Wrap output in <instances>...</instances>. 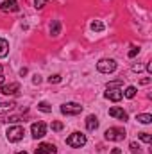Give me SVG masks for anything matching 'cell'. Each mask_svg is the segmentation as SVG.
Wrapping results in <instances>:
<instances>
[{"mask_svg": "<svg viewBox=\"0 0 152 154\" xmlns=\"http://www.w3.org/2000/svg\"><path fill=\"white\" fill-rule=\"evenodd\" d=\"M23 134H25V129H23L22 125H14V127H9V129H7L5 138H7L9 142H20V140L23 138Z\"/></svg>", "mask_w": 152, "mask_h": 154, "instance_id": "cell-1", "label": "cell"}, {"mask_svg": "<svg viewBox=\"0 0 152 154\" xmlns=\"http://www.w3.org/2000/svg\"><path fill=\"white\" fill-rule=\"evenodd\" d=\"M97 70L100 74H113L116 70V61L114 59H100L97 63Z\"/></svg>", "mask_w": 152, "mask_h": 154, "instance_id": "cell-2", "label": "cell"}, {"mask_svg": "<svg viewBox=\"0 0 152 154\" xmlns=\"http://www.w3.org/2000/svg\"><path fill=\"white\" fill-rule=\"evenodd\" d=\"M106 140H111V142H122L125 138V131L122 127H109L106 133H104Z\"/></svg>", "mask_w": 152, "mask_h": 154, "instance_id": "cell-3", "label": "cell"}, {"mask_svg": "<svg viewBox=\"0 0 152 154\" xmlns=\"http://www.w3.org/2000/svg\"><path fill=\"white\" fill-rule=\"evenodd\" d=\"M66 145L75 147V149L86 145V134H82V133H72V134L66 138Z\"/></svg>", "mask_w": 152, "mask_h": 154, "instance_id": "cell-4", "label": "cell"}, {"mask_svg": "<svg viewBox=\"0 0 152 154\" xmlns=\"http://www.w3.org/2000/svg\"><path fill=\"white\" fill-rule=\"evenodd\" d=\"M31 134H32V138H43L45 134H47V124L45 122H34L32 125H31Z\"/></svg>", "mask_w": 152, "mask_h": 154, "instance_id": "cell-5", "label": "cell"}, {"mask_svg": "<svg viewBox=\"0 0 152 154\" xmlns=\"http://www.w3.org/2000/svg\"><path fill=\"white\" fill-rule=\"evenodd\" d=\"M82 111V106L77 104V102H66L61 106V113L63 115H79Z\"/></svg>", "mask_w": 152, "mask_h": 154, "instance_id": "cell-6", "label": "cell"}, {"mask_svg": "<svg viewBox=\"0 0 152 154\" xmlns=\"http://www.w3.org/2000/svg\"><path fill=\"white\" fill-rule=\"evenodd\" d=\"M20 91V84L18 82H9V84H2L0 86V93L4 95H16Z\"/></svg>", "mask_w": 152, "mask_h": 154, "instance_id": "cell-7", "label": "cell"}, {"mask_svg": "<svg viewBox=\"0 0 152 154\" xmlns=\"http://www.w3.org/2000/svg\"><path fill=\"white\" fill-rule=\"evenodd\" d=\"M20 7H18V2L16 0H4L0 4V11H4V13H14Z\"/></svg>", "mask_w": 152, "mask_h": 154, "instance_id": "cell-8", "label": "cell"}, {"mask_svg": "<svg viewBox=\"0 0 152 154\" xmlns=\"http://www.w3.org/2000/svg\"><path fill=\"white\" fill-rule=\"evenodd\" d=\"M104 97L109 99V100H113V102H120V100L123 99V93H122L120 88H116V90H108V91L104 93Z\"/></svg>", "mask_w": 152, "mask_h": 154, "instance_id": "cell-9", "label": "cell"}, {"mask_svg": "<svg viewBox=\"0 0 152 154\" xmlns=\"http://www.w3.org/2000/svg\"><path fill=\"white\" fill-rule=\"evenodd\" d=\"M109 116H113V118H118V120H122V122H125L129 116H127V111H123L122 108H118V106H114L109 109Z\"/></svg>", "mask_w": 152, "mask_h": 154, "instance_id": "cell-10", "label": "cell"}, {"mask_svg": "<svg viewBox=\"0 0 152 154\" xmlns=\"http://www.w3.org/2000/svg\"><path fill=\"white\" fill-rule=\"evenodd\" d=\"M56 152H57V149L52 143H39L38 149H36V154H56Z\"/></svg>", "mask_w": 152, "mask_h": 154, "instance_id": "cell-11", "label": "cell"}, {"mask_svg": "<svg viewBox=\"0 0 152 154\" xmlns=\"http://www.w3.org/2000/svg\"><path fill=\"white\" fill-rule=\"evenodd\" d=\"M99 127V118L95 115H88V118H86V129L88 131H95Z\"/></svg>", "mask_w": 152, "mask_h": 154, "instance_id": "cell-12", "label": "cell"}, {"mask_svg": "<svg viewBox=\"0 0 152 154\" xmlns=\"http://www.w3.org/2000/svg\"><path fill=\"white\" fill-rule=\"evenodd\" d=\"M9 54V43H7V39L0 38V57H5Z\"/></svg>", "mask_w": 152, "mask_h": 154, "instance_id": "cell-13", "label": "cell"}, {"mask_svg": "<svg viewBox=\"0 0 152 154\" xmlns=\"http://www.w3.org/2000/svg\"><path fill=\"white\" fill-rule=\"evenodd\" d=\"M14 102H0V115H4V113H9L11 109H14Z\"/></svg>", "mask_w": 152, "mask_h": 154, "instance_id": "cell-14", "label": "cell"}, {"mask_svg": "<svg viewBox=\"0 0 152 154\" xmlns=\"http://www.w3.org/2000/svg\"><path fill=\"white\" fill-rule=\"evenodd\" d=\"M59 32H61V22L56 20V22L50 25V34H52V36H59Z\"/></svg>", "mask_w": 152, "mask_h": 154, "instance_id": "cell-15", "label": "cell"}, {"mask_svg": "<svg viewBox=\"0 0 152 154\" xmlns=\"http://www.w3.org/2000/svg\"><path fill=\"white\" fill-rule=\"evenodd\" d=\"M136 120H138L140 124H150L152 122V115H149V113H141V115L136 116Z\"/></svg>", "mask_w": 152, "mask_h": 154, "instance_id": "cell-16", "label": "cell"}, {"mask_svg": "<svg viewBox=\"0 0 152 154\" xmlns=\"http://www.w3.org/2000/svg\"><path fill=\"white\" fill-rule=\"evenodd\" d=\"M106 27H104V23L102 22H99V20H95V22H91V31L93 32H102Z\"/></svg>", "mask_w": 152, "mask_h": 154, "instance_id": "cell-17", "label": "cell"}, {"mask_svg": "<svg viewBox=\"0 0 152 154\" xmlns=\"http://www.w3.org/2000/svg\"><path fill=\"white\" fill-rule=\"evenodd\" d=\"M38 109L39 111H43V113H52V106H50L48 102H45V100L38 104Z\"/></svg>", "mask_w": 152, "mask_h": 154, "instance_id": "cell-18", "label": "cell"}, {"mask_svg": "<svg viewBox=\"0 0 152 154\" xmlns=\"http://www.w3.org/2000/svg\"><path fill=\"white\" fill-rule=\"evenodd\" d=\"M122 93H123V97L132 99V97L136 95V88H134V86H127V90H125V91H122Z\"/></svg>", "mask_w": 152, "mask_h": 154, "instance_id": "cell-19", "label": "cell"}, {"mask_svg": "<svg viewBox=\"0 0 152 154\" xmlns=\"http://www.w3.org/2000/svg\"><path fill=\"white\" fill-rule=\"evenodd\" d=\"M122 84H123V81H111V82H108V90H116V88H122Z\"/></svg>", "mask_w": 152, "mask_h": 154, "instance_id": "cell-20", "label": "cell"}, {"mask_svg": "<svg viewBox=\"0 0 152 154\" xmlns=\"http://www.w3.org/2000/svg\"><path fill=\"white\" fill-rule=\"evenodd\" d=\"M129 149H131V152L132 154H141V147L138 145V142H131Z\"/></svg>", "mask_w": 152, "mask_h": 154, "instance_id": "cell-21", "label": "cell"}, {"mask_svg": "<svg viewBox=\"0 0 152 154\" xmlns=\"http://www.w3.org/2000/svg\"><path fill=\"white\" fill-rule=\"evenodd\" d=\"M138 136H140V140H141V142H145V143H150V142H152V136L149 134V133H140Z\"/></svg>", "mask_w": 152, "mask_h": 154, "instance_id": "cell-22", "label": "cell"}, {"mask_svg": "<svg viewBox=\"0 0 152 154\" xmlns=\"http://www.w3.org/2000/svg\"><path fill=\"white\" fill-rule=\"evenodd\" d=\"M48 2H50V0H34V7H36V9H43Z\"/></svg>", "mask_w": 152, "mask_h": 154, "instance_id": "cell-23", "label": "cell"}, {"mask_svg": "<svg viewBox=\"0 0 152 154\" xmlns=\"http://www.w3.org/2000/svg\"><path fill=\"white\" fill-rule=\"evenodd\" d=\"M61 81H63V79H61V75H57V74L48 77V82H50V84H57V82H61Z\"/></svg>", "mask_w": 152, "mask_h": 154, "instance_id": "cell-24", "label": "cell"}, {"mask_svg": "<svg viewBox=\"0 0 152 154\" xmlns=\"http://www.w3.org/2000/svg\"><path fill=\"white\" fill-rule=\"evenodd\" d=\"M63 122H52V131H63Z\"/></svg>", "mask_w": 152, "mask_h": 154, "instance_id": "cell-25", "label": "cell"}, {"mask_svg": "<svg viewBox=\"0 0 152 154\" xmlns=\"http://www.w3.org/2000/svg\"><path fill=\"white\" fill-rule=\"evenodd\" d=\"M138 52H140V48H138V47H132V48L129 50V57H134Z\"/></svg>", "mask_w": 152, "mask_h": 154, "instance_id": "cell-26", "label": "cell"}, {"mask_svg": "<svg viewBox=\"0 0 152 154\" xmlns=\"http://www.w3.org/2000/svg\"><path fill=\"white\" fill-rule=\"evenodd\" d=\"M20 120H22L20 116H9L5 122H9V124H16V122H20Z\"/></svg>", "mask_w": 152, "mask_h": 154, "instance_id": "cell-27", "label": "cell"}, {"mask_svg": "<svg viewBox=\"0 0 152 154\" xmlns=\"http://www.w3.org/2000/svg\"><path fill=\"white\" fill-rule=\"evenodd\" d=\"M132 70H134V72H141V70H143V66H141V65H134V66H132Z\"/></svg>", "mask_w": 152, "mask_h": 154, "instance_id": "cell-28", "label": "cell"}, {"mask_svg": "<svg viewBox=\"0 0 152 154\" xmlns=\"http://www.w3.org/2000/svg\"><path fill=\"white\" fill-rule=\"evenodd\" d=\"M32 82H34V84H39V82H41V77H39V75H34Z\"/></svg>", "mask_w": 152, "mask_h": 154, "instance_id": "cell-29", "label": "cell"}, {"mask_svg": "<svg viewBox=\"0 0 152 154\" xmlns=\"http://www.w3.org/2000/svg\"><path fill=\"white\" fill-rule=\"evenodd\" d=\"M150 82V79L149 77H145V79H141V84H149Z\"/></svg>", "mask_w": 152, "mask_h": 154, "instance_id": "cell-30", "label": "cell"}, {"mask_svg": "<svg viewBox=\"0 0 152 154\" xmlns=\"http://www.w3.org/2000/svg\"><path fill=\"white\" fill-rule=\"evenodd\" d=\"M111 154H122V149H113V151H111Z\"/></svg>", "mask_w": 152, "mask_h": 154, "instance_id": "cell-31", "label": "cell"}, {"mask_svg": "<svg viewBox=\"0 0 152 154\" xmlns=\"http://www.w3.org/2000/svg\"><path fill=\"white\" fill-rule=\"evenodd\" d=\"M147 72H149V74H152V63H149V65H147Z\"/></svg>", "mask_w": 152, "mask_h": 154, "instance_id": "cell-32", "label": "cell"}, {"mask_svg": "<svg viewBox=\"0 0 152 154\" xmlns=\"http://www.w3.org/2000/svg\"><path fill=\"white\" fill-rule=\"evenodd\" d=\"M4 79H5V77H4V75H2V74H0V84L4 82Z\"/></svg>", "mask_w": 152, "mask_h": 154, "instance_id": "cell-33", "label": "cell"}, {"mask_svg": "<svg viewBox=\"0 0 152 154\" xmlns=\"http://www.w3.org/2000/svg\"><path fill=\"white\" fill-rule=\"evenodd\" d=\"M14 154H29V152H25V151H20V152H14Z\"/></svg>", "mask_w": 152, "mask_h": 154, "instance_id": "cell-34", "label": "cell"}, {"mask_svg": "<svg viewBox=\"0 0 152 154\" xmlns=\"http://www.w3.org/2000/svg\"><path fill=\"white\" fill-rule=\"evenodd\" d=\"M0 74H2V65H0Z\"/></svg>", "mask_w": 152, "mask_h": 154, "instance_id": "cell-35", "label": "cell"}]
</instances>
